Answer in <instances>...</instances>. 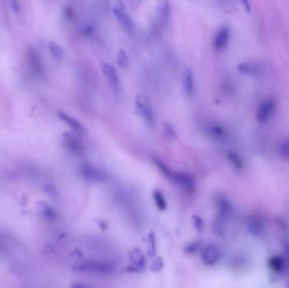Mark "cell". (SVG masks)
<instances>
[{
  "mask_svg": "<svg viewBox=\"0 0 289 288\" xmlns=\"http://www.w3.org/2000/svg\"><path fill=\"white\" fill-rule=\"evenodd\" d=\"M135 109L148 126L156 124V116L149 99L142 94H137L135 97Z\"/></svg>",
  "mask_w": 289,
  "mask_h": 288,
  "instance_id": "1",
  "label": "cell"
},
{
  "mask_svg": "<svg viewBox=\"0 0 289 288\" xmlns=\"http://www.w3.org/2000/svg\"><path fill=\"white\" fill-rule=\"evenodd\" d=\"M115 269V266L110 262L97 260H87L79 267V270L82 272L96 275H109L114 272Z\"/></svg>",
  "mask_w": 289,
  "mask_h": 288,
  "instance_id": "2",
  "label": "cell"
},
{
  "mask_svg": "<svg viewBox=\"0 0 289 288\" xmlns=\"http://www.w3.org/2000/svg\"><path fill=\"white\" fill-rule=\"evenodd\" d=\"M112 11L121 26L128 32H132L135 28L134 21L129 15L124 3L120 1H115L112 3Z\"/></svg>",
  "mask_w": 289,
  "mask_h": 288,
  "instance_id": "3",
  "label": "cell"
},
{
  "mask_svg": "<svg viewBox=\"0 0 289 288\" xmlns=\"http://www.w3.org/2000/svg\"><path fill=\"white\" fill-rule=\"evenodd\" d=\"M276 102L272 98H267L261 102L258 107L256 119L258 123L266 124L273 117L276 112Z\"/></svg>",
  "mask_w": 289,
  "mask_h": 288,
  "instance_id": "4",
  "label": "cell"
},
{
  "mask_svg": "<svg viewBox=\"0 0 289 288\" xmlns=\"http://www.w3.org/2000/svg\"><path fill=\"white\" fill-rule=\"evenodd\" d=\"M231 214H232V208L229 205V203L227 200H221L219 204V211L214 224V228L216 233L222 234L224 232V229Z\"/></svg>",
  "mask_w": 289,
  "mask_h": 288,
  "instance_id": "5",
  "label": "cell"
},
{
  "mask_svg": "<svg viewBox=\"0 0 289 288\" xmlns=\"http://www.w3.org/2000/svg\"><path fill=\"white\" fill-rule=\"evenodd\" d=\"M79 171L86 180L92 183H103L107 179L105 173L92 164L85 163L81 165Z\"/></svg>",
  "mask_w": 289,
  "mask_h": 288,
  "instance_id": "6",
  "label": "cell"
},
{
  "mask_svg": "<svg viewBox=\"0 0 289 288\" xmlns=\"http://www.w3.org/2000/svg\"><path fill=\"white\" fill-rule=\"evenodd\" d=\"M172 180L178 184L184 192L188 193H194L196 190V184L194 177L184 172H173Z\"/></svg>",
  "mask_w": 289,
  "mask_h": 288,
  "instance_id": "7",
  "label": "cell"
},
{
  "mask_svg": "<svg viewBox=\"0 0 289 288\" xmlns=\"http://www.w3.org/2000/svg\"><path fill=\"white\" fill-rule=\"evenodd\" d=\"M222 257V253L219 248L213 244H207L201 251V260L207 266H215L218 263Z\"/></svg>",
  "mask_w": 289,
  "mask_h": 288,
  "instance_id": "8",
  "label": "cell"
},
{
  "mask_svg": "<svg viewBox=\"0 0 289 288\" xmlns=\"http://www.w3.org/2000/svg\"><path fill=\"white\" fill-rule=\"evenodd\" d=\"M26 54H27L29 66H30L32 73L38 77L44 76V66H43V63L41 61V57L39 56V53L34 48H29Z\"/></svg>",
  "mask_w": 289,
  "mask_h": 288,
  "instance_id": "9",
  "label": "cell"
},
{
  "mask_svg": "<svg viewBox=\"0 0 289 288\" xmlns=\"http://www.w3.org/2000/svg\"><path fill=\"white\" fill-rule=\"evenodd\" d=\"M130 260H131V266L128 267V271L132 272H139L143 270L146 267V257L144 253L138 250L135 249L130 253Z\"/></svg>",
  "mask_w": 289,
  "mask_h": 288,
  "instance_id": "10",
  "label": "cell"
},
{
  "mask_svg": "<svg viewBox=\"0 0 289 288\" xmlns=\"http://www.w3.org/2000/svg\"><path fill=\"white\" fill-rule=\"evenodd\" d=\"M230 39V29L228 26H223L216 32L213 46L216 51H223L227 48Z\"/></svg>",
  "mask_w": 289,
  "mask_h": 288,
  "instance_id": "11",
  "label": "cell"
},
{
  "mask_svg": "<svg viewBox=\"0 0 289 288\" xmlns=\"http://www.w3.org/2000/svg\"><path fill=\"white\" fill-rule=\"evenodd\" d=\"M182 80L184 93L189 96L194 95L195 92V79L194 73L190 68L184 69Z\"/></svg>",
  "mask_w": 289,
  "mask_h": 288,
  "instance_id": "12",
  "label": "cell"
},
{
  "mask_svg": "<svg viewBox=\"0 0 289 288\" xmlns=\"http://www.w3.org/2000/svg\"><path fill=\"white\" fill-rule=\"evenodd\" d=\"M102 73L104 75L108 82L110 83L113 87L118 88L120 85V79L118 76V71L116 70L115 66L109 63H103L102 65Z\"/></svg>",
  "mask_w": 289,
  "mask_h": 288,
  "instance_id": "13",
  "label": "cell"
},
{
  "mask_svg": "<svg viewBox=\"0 0 289 288\" xmlns=\"http://www.w3.org/2000/svg\"><path fill=\"white\" fill-rule=\"evenodd\" d=\"M64 145L68 151L74 154H80L84 151L82 142L77 137L73 136L70 134H65L64 135Z\"/></svg>",
  "mask_w": 289,
  "mask_h": 288,
  "instance_id": "14",
  "label": "cell"
},
{
  "mask_svg": "<svg viewBox=\"0 0 289 288\" xmlns=\"http://www.w3.org/2000/svg\"><path fill=\"white\" fill-rule=\"evenodd\" d=\"M58 115L61 120L64 122L68 126L70 127L74 131L78 134H83L86 131L85 127L79 123V121L76 119L75 117L70 116L69 114L63 111H58Z\"/></svg>",
  "mask_w": 289,
  "mask_h": 288,
  "instance_id": "15",
  "label": "cell"
},
{
  "mask_svg": "<svg viewBox=\"0 0 289 288\" xmlns=\"http://www.w3.org/2000/svg\"><path fill=\"white\" fill-rule=\"evenodd\" d=\"M237 69L239 73L245 76H256L261 73V66L253 62H242Z\"/></svg>",
  "mask_w": 289,
  "mask_h": 288,
  "instance_id": "16",
  "label": "cell"
},
{
  "mask_svg": "<svg viewBox=\"0 0 289 288\" xmlns=\"http://www.w3.org/2000/svg\"><path fill=\"white\" fill-rule=\"evenodd\" d=\"M158 16L160 22L162 25H166L169 21L170 18V4L169 1L162 0L159 2L158 7Z\"/></svg>",
  "mask_w": 289,
  "mask_h": 288,
  "instance_id": "17",
  "label": "cell"
},
{
  "mask_svg": "<svg viewBox=\"0 0 289 288\" xmlns=\"http://www.w3.org/2000/svg\"><path fill=\"white\" fill-rule=\"evenodd\" d=\"M247 229L250 234L258 236L261 234V231L263 230V225L261 220H259L257 217L250 216L247 220Z\"/></svg>",
  "mask_w": 289,
  "mask_h": 288,
  "instance_id": "18",
  "label": "cell"
},
{
  "mask_svg": "<svg viewBox=\"0 0 289 288\" xmlns=\"http://www.w3.org/2000/svg\"><path fill=\"white\" fill-rule=\"evenodd\" d=\"M153 163L156 166V168L158 169L159 171L161 172L164 177L171 179L173 178V172L172 171L170 168H169L168 164L166 162L162 161L161 159L158 157H153Z\"/></svg>",
  "mask_w": 289,
  "mask_h": 288,
  "instance_id": "19",
  "label": "cell"
},
{
  "mask_svg": "<svg viewBox=\"0 0 289 288\" xmlns=\"http://www.w3.org/2000/svg\"><path fill=\"white\" fill-rule=\"evenodd\" d=\"M48 50L50 52L52 56L56 59V60H62L64 56V50L61 47L60 45L58 44L54 41H50L48 43Z\"/></svg>",
  "mask_w": 289,
  "mask_h": 288,
  "instance_id": "20",
  "label": "cell"
},
{
  "mask_svg": "<svg viewBox=\"0 0 289 288\" xmlns=\"http://www.w3.org/2000/svg\"><path fill=\"white\" fill-rule=\"evenodd\" d=\"M269 266L273 271L279 273L284 269L285 261H284L283 257L280 256V255H275V256L271 257L269 260Z\"/></svg>",
  "mask_w": 289,
  "mask_h": 288,
  "instance_id": "21",
  "label": "cell"
},
{
  "mask_svg": "<svg viewBox=\"0 0 289 288\" xmlns=\"http://www.w3.org/2000/svg\"><path fill=\"white\" fill-rule=\"evenodd\" d=\"M153 197L156 208L161 211H164L167 208V201H166L165 197L162 193V191H160L159 190H154Z\"/></svg>",
  "mask_w": 289,
  "mask_h": 288,
  "instance_id": "22",
  "label": "cell"
},
{
  "mask_svg": "<svg viewBox=\"0 0 289 288\" xmlns=\"http://www.w3.org/2000/svg\"><path fill=\"white\" fill-rule=\"evenodd\" d=\"M210 134L217 140H224L228 137V132L223 127L220 125H213L211 127Z\"/></svg>",
  "mask_w": 289,
  "mask_h": 288,
  "instance_id": "23",
  "label": "cell"
},
{
  "mask_svg": "<svg viewBox=\"0 0 289 288\" xmlns=\"http://www.w3.org/2000/svg\"><path fill=\"white\" fill-rule=\"evenodd\" d=\"M162 128L166 138L169 139V140H173L178 136V133H177V130L175 129V127L169 122H165V121L162 122Z\"/></svg>",
  "mask_w": 289,
  "mask_h": 288,
  "instance_id": "24",
  "label": "cell"
},
{
  "mask_svg": "<svg viewBox=\"0 0 289 288\" xmlns=\"http://www.w3.org/2000/svg\"><path fill=\"white\" fill-rule=\"evenodd\" d=\"M117 62L122 69H126L130 64V58L125 49H120L117 54Z\"/></svg>",
  "mask_w": 289,
  "mask_h": 288,
  "instance_id": "25",
  "label": "cell"
},
{
  "mask_svg": "<svg viewBox=\"0 0 289 288\" xmlns=\"http://www.w3.org/2000/svg\"><path fill=\"white\" fill-rule=\"evenodd\" d=\"M147 252L150 257H153L156 255V236L154 232H150L148 236V243H147Z\"/></svg>",
  "mask_w": 289,
  "mask_h": 288,
  "instance_id": "26",
  "label": "cell"
},
{
  "mask_svg": "<svg viewBox=\"0 0 289 288\" xmlns=\"http://www.w3.org/2000/svg\"><path fill=\"white\" fill-rule=\"evenodd\" d=\"M227 157L229 159V162H231V164L237 168V169H242L243 168V162H242L240 156L233 152H229L227 154Z\"/></svg>",
  "mask_w": 289,
  "mask_h": 288,
  "instance_id": "27",
  "label": "cell"
},
{
  "mask_svg": "<svg viewBox=\"0 0 289 288\" xmlns=\"http://www.w3.org/2000/svg\"><path fill=\"white\" fill-rule=\"evenodd\" d=\"M279 152L281 155H283L284 158L289 160V139H285L284 141L281 143Z\"/></svg>",
  "mask_w": 289,
  "mask_h": 288,
  "instance_id": "28",
  "label": "cell"
},
{
  "mask_svg": "<svg viewBox=\"0 0 289 288\" xmlns=\"http://www.w3.org/2000/svg\"><path fill=\"white\" fill-rule=\"evenodd\" d=\"M163 267V261H162L161 258H156L155 260H153L152 266H151V269L153 270V272H159Z\"/></svg>",
  "mask_w": 289,
  "mask_h": 288,
  "instance_id": "29",
  "label": "cell"
},
{
  "mask_svg": "<svg viewBox=\"0 0 289 288\" xmlns=\"http://www.w3.org/2000/svg\"><path fill=\"white\" fill-rule=\"evenodd\" d=\"M199 248H200V243L199 242H194V243L188 244L187 246L184 249V250L188 253H194L199 250Z\"/></svg>",
  "mask_w": 289,
  "mask_h": 288,
  "instance_id": "30",
  "label": "cell"
},
{
  "mask_svg": "<svg viewBox=\"0 0 289 288\" xmlns=\"http://www.w3.org/2000/svg\"><path fill=\"white\" fill-rule=\"evenodd\" d=\"M193 222H194V228L197 229L198 231H202L204 226L203 221H202V219L200 218V216L194 215L193 216Z\"/></svg>",
  "mask_w": 289,
  "mask_h": 288,
  "instance_id": "31",
  "label": "cell"
},
{
  "mask_svg": "<svg viewBox=\"0 0 289 288\" xmlns=\"http://www.w3.org/2000/svg\"><path fill=\"white\" fill-rule=\"evenodd\" d=\"M10 6L14 12L16 14H19L21 11V7H20V3L18 1H11L10 2Z\"/></svg>",
  "mask_w": 289,
  "mask_h": 288,
  "instance_id": "32",
  "label": "cell"
},
{
  "mask_svg": "<svg viewBox=\"0 0 289 288\" xmlns=\"http://www.w3.org/2000/svg\"><path fill=\"white\" fill-rule=\"evenodd\" d=\"M83 30H84L85 35L88 36V37H91L94 33V28L92 27V25H86Z\"/></svg>",
  "mask_w": 289,
  "mask_h": 288,
  "instance_id": "33",
  "label": "cell"
},
{
  "mask_svg": "<svg viewBox=\"0 0 289 288\" xmlns=\"http://www.w3.org/2000/svg\"><path fill=\"white\" fill-rule=\"evenodd\" d=\"M70 288H92V287L86 285V284H82V283H76Z\"/></svg>",
  "mask_w": 289,
  "mask_h": 288,
  "instance_id": "34",
  "label": "cell"
},
{
  "mask_svg": "<svg viewBox=\"0 0 289 288\" xmlns=\"http://www.w3.org/2000/svg\"><path fill=\"white\" fill-rule=\"evenodd\" d=\"M283 246H284V250H285V253H286L287 256L289 258V242H284V244H283Z\"/></svg>",
  "mask_w": 289,
  "mask_h": 288,
  "instance_id": "35",
  "label": "cell"
}]
</instances>
